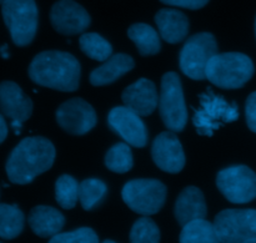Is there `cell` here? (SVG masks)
<instances>
[{
  "mask_svg": "<svg viewBox=\"0 0 256 243\" xmlns=\"http://www.w3.org/2000/svg\"><path fill=\"white\" fill-rule=\"evenodd\" d=\"M255 35H256V17H255Z\"/></svg>",
  "mask_w": 256,
  "mask_h": 243,
  "instance_id": "obj_36",
  "label": "cell"
},
{
  "mask_svg": "<svg viewBox=\"0 0 256 243\" xmlns=\"http://www.w3.org/2000/svg\"><path fill=\"white\" fill-rule=\"evenodd\" d=\"M79 45L86 56L96 61H106L112 54V46L110 42L96 32L82 34L79 39Z\"/></svg>",
  "mask_w": 256,
  "mask_h": 243,
  "instance_id": "obj_24",
  "label": "cell"
},
{
  "mask_svg": "<svg viewBox=\"0 0 256 243\" xmlns=\"http://www.w3.org/2000/svg\"><path fill=\"white\" fill-rule=\"evenodd\" d=\"M245 243H256V240H252V241H248V242H245Z\"/></svg>",
  "mask_w": 256,
  "mask_h": 243,
  "instance_id": "obj_35",
  "label": "cell"
},
{
  "mask_svg": "<svg viewBox=\"0 0 256 243\" xmlns=\"http://www.w3.org/2000/svg\"><path fill=\"white\" fill-rule=\"evenodd\" d=\"M130 243H160L159 227L149 217L139 219L130 231Z\"/></svg>",
  "mask_w": 256,
  "mask_h": 243,
  "instance_id": "obj_28",
  "label": "cell"
},
{
  "mask_svg": "<svg viewBox=\"0 0 256 243\" xmlns=\"http://www.w3.org/2000/svg\"><path fill=\"white\" fill-rule=\"evenodd\" d=\"M55 199L64 210H72L79 200V184L70 175H62L55 182Z\"/></svg>",
  "mask_w": 256,
  "mask_h": 243,
  "instance_id": "obj_27",
  "label": "cell"
},
{
  "mask_svg": "<svg viewBox=\"0 0 256 243\" xmlns=\"http://www.w3.org/2000/svg\"><path fill=\"white\" fill-rule=\"evenodd\" d=\"M180 243H222L214 224L205 219L195 220L182 227Z\"/></svg>",
  "mask_w": 256,
  "mask_h": 243,
  "instance_id": "obj_22",
  "label": "cell"
},
{
  "mask_svg": "<svg viewBox=\"0 0 256 243\" xmlns=\"http://www.w3.org/2000/svg\"><path fill=\"white\" fill-rule=\"evenodd\" d=\"M106 194L108 186L102 180L88 179L79 185V201L86 211H92L99 206L106 197Z\"/></svg>",
  "mask_w": 256,
  "mask_h": 243,
  "instance_id": "obj_25",
  "label": "cell"
},
{
  "mask_svg": "<svg viewBox=\"0 0 256 243\" xmlns=\"http://www.w3.org/2000/svg\"><path fill=\"white\" fill-rule=\"evenodd\" d=\"M239 117V109L235 102L230 104L224 97L208 90L200 95L199 107L195 110L192 122L198 134L212 136L222 125L234 122Z\"/></svg>",
  "mask_w": 256,
  "mask_h": 243,
  "instance_id": "obj_5",
  "label": "cell"
},
{
  "mask_svg": "<svg viewBox=\"0 0 256 243\" xmlns=\"http://www.w3.org/2000/svg\"><path fill=\"white\" fill-rule=\"evenodd\" d=\"M254 62L242 52H224L212 57L206 66V79L220 89H240L252 77Z\"/></svg>",
  "mask_w": 256,
  "mask_h": 243,
  "instance_id": "obj_3",
  "label": "cell"
},
{
  "mask_svg": "<svg viewBox=\"0 0 256 243\" xmlns=\"http://www.w3.org/2000/svg\"><path fill=\"white\" fill-rule=\"evenodd\" d=\"M0 110L12 120L16 134H20L19 130L22 122L32 116V102L16 82L2 81L0 82Z\"/></svg>",
  "mask_w": 256,
  "mask_h": 243,
  "instance_id": "obj_14",
  "label": "cell"
},
{
  "mask_svg": "<svg viewBox=\"0 0 256 243\" xmlns=\"http://www.w3.org/2000/svg\"><path fill=\"white\" fill-rule=\"evenodd\" d=\"M28 72L32 81L40 86L70 92L79 87L82 67L74 55L49 50L40 52L32 59Z\"/></svg>",
  "mask_w": 256,
  "mask_h": 243,
  "instance_id": "obj_2",
  "label": "cell"
},
{
  "mask_svg": "<svg viewBox=\"0 0 256 243\" xmlns=\"http://www.w3.org/2000/svg\"><path fill=\"white\" fill-rule=\"evenodd\" d=\"M50 21L59 34L76 35L90 26L92 17L80 4L72 0H59L50 11Z\"/></svg>",
  "mask_w": 256,
  "mask_h": 243,
  "instance_id": "obj_13",
  "label": "cell"
},
{
  "mask_svg": "<svg viewBox=\"0 0 256 243\" xmlns=\"http://www.w3.org/2000/svg\"><path fill=\"white\" fill-rule=\"evenodd\" d=\"M222 243H245L256 240V210H224L214 220Z\"/></svg>",
  "mask_w": 256,
  "mask_h": 243,
  "instance_id": "obj_9",
  "label": "cell"
},
{
  "mask_svg": "<svg viewBox=\"0 0 256 243\" xmlns=\"http://www.w3.org/2000/svg\"><path fill=\"white\" fill-rule=\"evenodd\" d=\"M0 243H2V242H0Z\"/></svg>",
  "mask_w": 256,
  "mask_h": 243,
  "instance_id": "obj_38",
  "label": "cell"
},
{
  "mask_svg": "<svg viewBox=\"0 0 256 243\" xmlns=\"http://www.w3.org/2000/svg\"><path fill=\"white\" fill-rule=\"evenodd\" d=\"M4 1H5V0H0V4H2Z\"/></svg>",
  "mask_w": 256,
  "mask_h": 243,
  "instance_id": "obj_37",
  "label": "cell"
},
{
  "mask_svg": "<svg viewBox=\"0 0 256 243\" xmlns=\"http://www.w3.org/2000/svg\"><path fill=\"white\" fill-rule=\"evenodd\" d=\"M166 5H172V6L185 7L190 10H198L204 7L210 0H160Z\"/></svg>",
  "mask_w": 256,
  "mask_h": 243,
  "instance_id": "obj_31",
  "label": "cell"
},
{
  "mask_svg": "<svg viewBox=\"0 0 256 243\" xmlns=\"http://www.w3.org/2000/svg\"><path fill=\"white\" fill-rule=\"evenodd\" d=\"M159 112L165 126L172 132H180L188 122L182 80L174 71L165 72L162 77L159 96Z\"/></svg>",
  "mask_w": 256,
  "mask_h": 243,
  "instance_id": "obj_6",
  "label": "cell"
},
{
  "mask_svg": "<svg viewBox=\"0 0 256 243\" xmlns=\"http://www.w3.org/2000/svg\"><path fill=\"white\" fill-rule=\"evenodd\" d=\"M54 161L55 147L52 141L42 136L26 137L8 157L5 171L10 182L26 185L52 169Z\"/></svg>",
  "mask_w": 256,
  "mask_h": 243,
  "instance_id": "obj_1",
  "label": "cell"
},
{
  "mask_svg": "<svg viewBox=\"0 0 256 243\" xmlns=\"http://www.w3.org/2000/svg\"><path fill=\"white\" fill-rule=\"evenodd\" d=\"M134 159L129 144L119 142L108 150L105 155V166L116 174H125L132 169Z\"/></svg>",
  "mask_w": 256,
  "mask_h": 243,
  "instance_id": "obj_26",
  "label": "cell"
},
{
  "mask_svg": "<svg viewBox=\"0 0 256 243\" xmlns=\"http://www.w3.org/2000/svg\"><path fill=\"white\" fill-rule=\"evenodd\" d=\"M122 196L130 210L142 216H152L164 206L166 186L159 180H132L124 185Z\"/></svg>",
  "mask_w": 256,
  "mask_h": 243,
  "instance_id": "obj_7",
  "label": "cell"
},
{
  "mask_svg": "<svg viewBox=\"0 0 256 243\" xmlns=\"http://www.w3.org/2000/svg\"><path fill=\"white\" fill-rule=\"evenodd\" d=\"M135 62L130 55L115 54L112 55L104 64L100 65L90 74V82L94 86H104L112 84L119 77L134 69Z\"/></svg>",
  "mask_w": 256,
  "mask_h": 243,
  "instance_id": "obj_20",
  "label": "cell"
},
{
  "mask_svg": "<svg viewBox=\"0 0 256 243\" xmlns=\"http://www.w3.org/2000/svg\"><path fill=\"white\" fill-rule=\"evenodd\" d=\"M218 52V42L212 32H199L185 41L179 56L182 71L192 80L206 79V66Z\"/></svg>",
  "mask_w": 256,
  "mask_h": 243,
  "instance_id": "obj_8",
  "label": "cell"
},
{
  "mask_svg": "<svg viewBox=\"0 0 256 243\" xmlns=\"http://www.w3.org/2000/svg\"><path fill=\"white\" fill-rule=\"evenodd\" d=\"M245 116L249 129L256 134V91L249 95L245 105Z\"/></svg>",
  "mask_w": 256,
  "mask_h": 243,
  "instance_id": "obj_30",
  "label": "cell"
},
{
  "mask_svg": "<svg viewBox=\"0 0 256 243\" xmlns=\"http://www.w3.org/2000/svg\"><path fill=\"white\" fill-rule=\"evenodd\" d=\"M8 136V126H6V122H5L4 117L0 115V144L4 142V140L6 139Z\"/></svg>",
  "mask_w": 256,
  "mask_h": 243,
  "instance_id": "obj_32",
  "label": "cell"
},
{
  "mask_svg": "<svg viewBox=\"0 0 256 243\" xmlns=\"http://www.w3.org/2000/svg\"><path fill=\"white\" fill-rule=\"evenodd\" d=\"M2 14L16 46H26L34 40L39 17L35 0H5Z\"/></svg>",
  "mask_w": 256,
  "mask_h": 243,
  "instance_id": "obj_4",
  "label": "cell"
},
{
  "mask_svg": "<svg viewBox=\"0 0 256 243\" xmlns=\"http://www.w3.org/2000/svg\"><path fill=\"white\" fill-rule=\"evenodd\" d=\"M56 122L72 135H85L96 126L98 117L94 107L80 97L62 102L56 110Z\"/></svg>",
  "mask_w": 256,
  "mask_h": 243,
  "instance_id": "obj_11",
  "label": "cell"
},
{
  "mask_svg": "<svg viewBox=\"0 0 256 243\" xmlns=\"http://www.w3.org/2000/svg\"><path fill=\"white\" fill-rule=\"evenodd\" d=\"M29 226L36 236L52 239L60 234L65 225V217L62 212L50 206H36L29 214Z\"/></svg>",
  "mask_w": 256,
  "mask_h": 243,
  "instance_id": "obj_19",
  "label": "cell"
},
{
  "mask_svg": "<svg viewBox=\"0 0 256 243\" xmlns=\"http://www.w3.org/2000/svg\"><path fill=\"white\" fill-rule=\"evenodd\" d=\"M108 125L125 142L134 147H144L148 144V129L142 116L126 106L112 109L108 116Z\"/></svg>",
  "mask_w": 256,
  "mask_h": 243,
  "instance_id": "obj_12",
  "label": "cell"
},
{
  "mask_svg": "<svg viewBox=\"0 0 256 243\" xmlns=\"http://www.w3.org/2000/svg\"><path fill=\"white\" fill-rule=\"evenodd\" d=\"M124 106L129 107L140 116H149L159 105L156 86L152 80L139 79L129 85L122 95Z\"/></svg>",
  "mask_w": 256,
  "mask_h": 243,
  "instance_id": "obj_16",
  "label": "cell"
},
{
  "mask_svg": "<svg viewBox=\"0 0 256 243\" xmlns=\"http://www.w3.org/2000/svg\"><path fill=\"white\" fill-rule=\"evenodd\" d=\"M216 186L232 204H248L256 199V174L245 165L222 170L218 174Z\"/></svg>",
  "mask_w": 256,
  "mask_h": 243,
  "instance_id": "obj_10",
  "label": "cell"
},
{
  "mask_svg": "<svg viewBox=\"0 0 256 243\" xmlns=\"http://www.w3.org/2000/svg\"><path fill=\"white\" fill-rule=\"evenodd\" d=\"M155 22L162 37L169 44H178L189 34V19L180 10H159L155 15Z\"/></svg>",
  "mask_w": 256,
  "mask_h": 243,
  "instance_id": "obj_18",
  "label": "cell"
},
{
  "mask_svg": "<svg viewBox=\"0 0 256 243\" xmlns=\"http://www.w3.org/2000/svg\"><path fill=\"white\" fill-rule=\"evenodd\" d=\"M155 165L169 174H179L185 166V154L182 142L172 131L162 132L155 137L152 146Z\"/></svg>",
  "mask_w": 256,
  "mask_h": 243,
  "instance_id": "obj_15",
  "label": "cell"
},
{
  "mask_svg": "<svg viewBox=\"0 0 256 243\" xmlns=\"http://www.w3.org/2000/svg\"><path fill=\"white\" fill-rule=\"evenodd\" d=\"M128 36L135 42L142 56L155 55L162 49V42H160L158 31L154 27L144 22L132 24L128 29Z\"/></svg>",
  "mask_w": 256,
  "mask_h": 243,
  "instance_id": "obj_21",
  "label": "cell"
},
{
  "mask_svg": "<svg viewBox=\"0 0 256 243\" xmlns=\"http://www.w3.org/2000/svg\"><path fill=\"white\" fill-rule=\"evenodd\" d=\"M49 243H99V239L94 230L82 227L72 232L55 235Z\"/></svg>",
  "mask_w": 256,
  "mask_h": 243,
  "instance_id": "obj_29",
  "label": "cell"
},
{
  "mask_svg": "<svg viewBox=\"0 0 256 243\" xmlns=\"http://www.w3.org/2000/svg\"><path fill=\"white\" fill-rule=\"evenodd\" d=\"M0 52H2V57H9V51H8V46H6V45L2 46V49H0Z\"/></svg>",
  "mask_w": 256,
  "mask_h": 243,
  "instance_id": "obj_33",
  "label": "cell"
},
{
  "mask_svg": "<svg viewBox=\"0 0 256 243\" xmlns=\"http://www.w3.org/2000/svg\"><path fill=\"white\" fill-rule=\"evenodd\" d=\"M174 212L176 221L182 227L195 220L205 219L208 207L202 190L195 186H189L182 190L176 200Z\"/></svg>",
  "mask_w": 256,
  "mask_h": 243,
  "instance_id": "obj_17",
  "label": "cell"
},
{
  "mask_svg": "<svg viewBox=\"0 0 256 243\" xmlns=\"http://www.w3.org/2000/svg\"><path fill=\"white\" fill-rule=\"evenodd\" d=\"M24 214L16 205L0 204V239L12 240L24 230Z\"/></svg>",
  "mask_w": 256,
  "mask_h": 243,
  "instance_id": "obj_23",
  "label": "cell"
},
{
  "mask_svg": "<svg viewBox=\"0 0 256 243\" xmlns=\"http://www.w3.org/2000/svg\"><path fill=\"white\" fill-rule=\"evenodd\" d=\"M102 243H116V242H114V241H110V240H108V241H104Z\"/></svg>",
  "mask_w": 256,
  "mask_h": 243,
  "instance_id": "obj_34",
  "label": "cell"
}]
</instances>
